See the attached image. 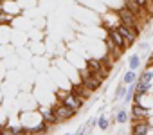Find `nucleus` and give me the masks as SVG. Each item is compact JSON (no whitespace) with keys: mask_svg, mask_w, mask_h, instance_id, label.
Returning <instances> with one entry per match:
<instances>
[{"mask_svg":"<svg viewBox=\"0 0 153 135\" xmlns=\"http://www.w3.org/2000/svg\"><path fill=\"white\" fill-rule=\"evenodd\" d=\"M115 15H117V18H119V22L121 24H124V25H128V27H131V29H135V31H139V22H137V15L133 13V11H130L126 6L124 7H121L119 11H115Z\"/></svg>","mask_w":153,"mask_h":135,"instance_id":"obj_1","label":"nucleus"},{"mask_svg":"<svg viewBox=\"0 0 153 135\" xmlns=\"http://www.w3.org/2000/svg\"><path fill=\"white\" fill-rule=\"evenodd\" d=\"M87 69L90 70L92 76H99V78H108V67H105L101 63V59H96V58H88L87 59Z\"/></svg>","mask_w":153,"mask_h":135,"instance_id":"obj_2","label":"nucleus"},{"mask_svg":"<svg viewBox=\"0 0 153 135\" xmlns=\"http://www.w3.org/2000/svg\"><path fill=\"white\" fill-rule=\"evenodd\" d=\"M52 112H54V117H56V124H58V122H61V121H67V119H70V117H74L76 113H78V112H74L72 108L65 106L63 103H61L59 106L52 108Z\"/></svg>","mask_w":153,"mask_h":135,"instance_id":"obj_3","label":"nucleus"},{"mask_svg":"<svg viewBox=\"0 0 153 135\" xmlns=\"http://www.w3.org/2000/svg\"><path fill=\"white\" fill-rule=\"evenodd\" d=\"M61 103L65 105V106H68V108H72L74 112H78L81 106H83V103H85V97H79V96H74L72 92L70 94H67L63 99H61Z\"/></svg>","mask_w":153,"mask_h":135,"instance_id":"obj_4","label":"nucleus"},{"mask_svg":"<svg viewBox=\"0 0 153 135\" xmlns=\"http://www.w3.org/2000/svg\"><path fill=\"white\" fill-rule=\"evenodd\" d=\"M117 31H119L121 36L124 38L126 45H131V43L137 40V36H139V31H135V29H131V27H128V25H124V24H119V25H117Z\"/></svg>","mask_w":153,"mask_h":135,"instance_id":"obj_5","label":"nucleus"},{"mask_svg":"<svg viewBox=\"0 0 153 135\" xmlns=\"http://www.w3.org/2000/svg\"><path fill=\"white\" fill-rule=\"evenodd\" d=\"M106 27V31H108V36L114 40V43L119 47V49H126L128 45H126V42H124V38L121 36V33L117 31V27H108V25H105Z\"/></svg>","mask_w":153,"mask_h":135,"instance_id":"obj_6","label":"nucleus"},{"mask_svg":"<svg viewBox=\"0 0 153 135\" xmlns=\"http://www.w3.org/2000/svg\"><path fill=\"white\" fill-rule=\"evenodd\" d=\"M149 130H151V124H149L146 119H140V121H137V122L133 124L131 133H133V135H146V133H149Z\"/></svg>","mask_w":153,"mask_h":135,"instance_id":"obj_7","label":"nucleus"},{"mask_svg":"<svg viewBox=\"0 0 153 135\" xmlns=\"http://www.w3.org/2000/svg\"><path fill=\"white\" fill-rule=\"evenodd\" d=\"M81 83H83L88 90H92V92H94V90H97V88L101 87L103 78H99V76H92V74H90V76H87L85 79H81Z\"/></svg>","mask_w":153,"mask_h":135,"instance_id":"obj_8","label":"nucleus"},{"mask_svg":"<svg viewBox=\"0 0 153 135\" xmlns=\"http://www.w3.org/2000/svg\"><path fill=\"white\" fill-rule=\"evenodd\" d=\"M148 115H149V112H148L146 108H142L140 103H133V106H131V117H133L135 121L148 119Z\"/></svg>","mask_w":153,"mask_h":135,"instance_id":"obj_9","label":"nucleus"},{"mask_svg":"<svg viewBox=\"0 0 153 135\" xmlns=\"http://www.w3.org/2000/svg\"><path fill=\"white\" fill-rule=\"evenodd\" d=\"M124 6H126V7H128L130 11H133V13H135V15H137L139 18H140V16L144 15V11H146V9H144L142 6H139V4L135 2V0H124Z\"/></svg>","mask_w":153,"mask_h":135,"instance_id":"obj_10","label":"nucleus"},{"mask_svg":"<svg viewBox=\"0 0 153 135\" xmlns=\"http://www.w3.org/2000/svg\"><path fill=\"white\" fill-rule=\"evenodd\" d=\"M105 43H106V47H108V50H110V52L114 54V59H117V56H119V52H121L123 49H119V47H117V45L114 43V40H112L110 36L106 38V42H105Z\"/></svg>","mask_w":153,"mask_h":135,"instance_id":"obj_11","label":"nucleus"},{"mask_svg":"<svg viewBox=\"0 0 153 135\" xmlns=\"http://www.w3.org/2000/svg\"><path fill=\"white\" fill-rule=\"evenodd\" d=\"M123 81H124L126 85H130V83H135V81H137V72H135L133 69H130L128 72H124V76H123Z\"/></svg>","mask_w":153,"mask_h":135,"instance_id":"obj_12","label":"nucleus"},{"mask_svg":"<svg viewBox=\"0 0 153 135\" xmlns=\"http://www.w3.org/2000/svg\"><path fill=\"white\" fill-rule=\"evenodd\" d=\"M151 79H153V70L151 69H146L142 74H140V78L137 79L139 83H151Z\"/></svg>","mask_w":153,"mask_h":135,"instance_id":"obj_13","label":"nucleus"},{"mask_svg":"<svg viewBox=\"0 0 153 135\" xmlns=\"http://www.w3.org/2000/svg\"><path fill=\"white\" fill-rule=\"evenodd\" d=\"M133 94H135V83H130V85H128V90H126V94H124V97H123V101H124V103L133 101Z\"/></svg>","mask_w":153,"mask_h":135,"instance_id":"obj_14","label":"nucleus"},{"mask_svg":"<svg viewBox=\"0 0 153 135\" xmlns=\"http://www.w3.org/2000/svg\"><path fill=\"white\" fill-rule=\"evenodd\" d=\"M108 126H110L108 117H106V115H99V117H97V128H99V130H108Z\"/></svg>","mask_w":153,"mask_h":135,"instance_id":"obj_15","label":"nucleus"},{"mask_svg":"<svg viewBox=\"0 0 153 135\" xmlns=\"http://www.w3.org/2000/svg\"><path fill=\"white\" fill-rule=\"evenodd\" d=\"M47 128H49V122H45V121H43V122H40L38 126H34L33 130H29V133H45V131H47Z\"/></svg>","mask_w":153,"mask_h":135,"instance_id":"obj_16","label":"nucleus"},{"mask_svg":"<svg viewBox=\"0 0 153 135\" xmlns=\"http://www.w3.org/2000/svg\"><path fill=\"white\" fill-rule=\"evenodd\" d=\"M140 67V58L137 56V54H133V56H130V69H133V70H137Z\"/></svg>","mask_w":153,"mask_h":135,"instance_id":"obj_17","label":"nucleus"},{"mask_svg":"<svg viewBox=\"0 0 153 135\" xmlns=\"http://www.w3.org/2000/svg\"><path fill=\"white\" fill-rule=\"evenodd\" d=\"M126 90H128V88H126V83L123 81V83L117 87V92H115V99H123V97H124V94H126Z\"/></svg>","mask_w":153,"mask_h":135,"instance_id":"obj_18","label":"nucleus"},{"mask_svg":"<svg viewBox=\"0 0 153 135\" xmlns=\"http://www.w3.org/2000/svg\"><path fill=\"white\" fill-rule=\"evenodd\" d=\"M126 119H128V113H126V110H124V108H123V110H119V113H117L115 121H117V122H121V124H124V122H126Z\"/></svg>","mask_w":153,"mask_h":135,"instance_id":"obj_19","label":"nucleus"},{"mask_svg":"<svg viewBox=\"0 0 153 135\" xmlns=\"http://www.w3.org/2000/svg\"><path fill=\"white\" fill-rule=\"evenodd\" d=\"M11 20H13L11 15H7V13H4V11H0V25H2V24H11Z\"/></svg>","mask_w":153,"mask_h":135,"instance_id":"obj_20","label":"nucleus"},{"mask_svg":"<svg viewBox=\"0 0 153 135\" xmlns=\"http://www.w3.org/2000/svg\"><path fill=\"white\" fill-rule=\"evenodd\" d=\"M90 131V128H88V124H85V126H81L78 131H76V135H83V133H88Z\"/></svg>","mask_w":153,"mask_h":135,"instance_id":"obj_21","label":"nucleus"},{"mask_svg":"<svg viewBox=\"0 0 153 135\" xmlns=\"http://www.w3.org/2000/svg\"><path fill=\"white\" fill-rule=\"evenodd\" d=\"M101 63H103L105 67H110V58H108V56H105V58H101Z\"/></svg>","mask_w":153,"mask_h":135,"instance_id":"obj_22","label":"nucleus"},{"mask_svg":"<svg viewBox=\"0 0 153 135\" xmlns=\"http://www.w3.org/2000/svg\"><path fill=\"white\" fill-rule=\"evenodd\" d=\"M2 2H4V0H0V6H2Z\"/></svg>","mask_w":153,"mask_h":135,"instance_id":"obj_23","label":"nucleus"},{"mask_svg":"<svg viewBox=\"0 0 153 135\" xmlns=\"http://www.w3.org/2000/svg\"><path fill=\"white\" fill-rule=\"evenodd\" d=\"M151 56H153V54H151Z\"/></svg>","mask_w":153,"mask_h":135,"instance_id":"obj_24","label":"nucleus"}]
</instances>
